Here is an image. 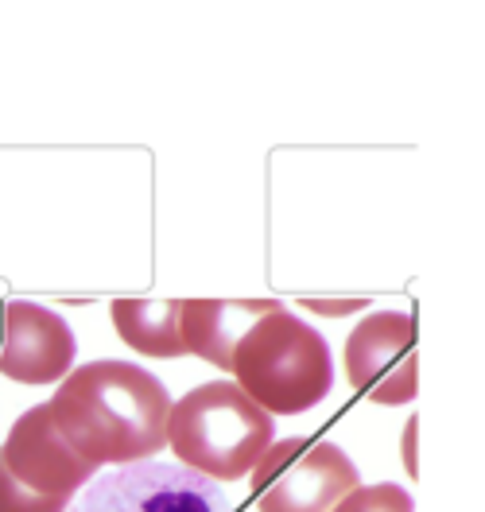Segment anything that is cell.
Returning a JSON list of instances; mask_svg holds the SVG:
<instances>
[{"label": "cell", "instance_id": "obj_1", "mask_svg": "<svg viewBox=\"0 0 485 512\" xmlns=\"http://www.w3.org/2000/svg\"><path fill=\"white\" fill-rule=\"evenodd\" d=\"M47 408L66 447L94 466L148 462L167 447V388L129 361H90L70 369Z\"/></svg>", "mask_w": 485, "mask_h": 512}, {"label": "cell", "instance_id": "obj_2", "mask_svg": "<svg viewBox=\"0 0 485 512\" xmlns=\"http://www.w3.org/2000/svg\"><path fill=\"white\" fill-rule=\"evenodd\" d=\"M229 373L260 412L299 416L330 396L334 357L315 326L276 307L245 330L229 357Z\"/></svg>", "mask_w": 485, "mask_h": 512}, {"label": "cell", "instance_id": "obj_3", "mask_svg": "<svg viewBox=\"0 0 485 512\" xmlns=\"http://www.w3.org/2000/svg\"><path fill=\"white\" fill-rule=\"evenodd\" d=\"M167 443L179 466L222 485L249 478L260 454L276 443V423L233 381H210L171 404Z\"/></svg>", "mask_w": 485, "mask_h": 512}, {"label": "cell", "instance_id": "obj_4", "mask_svg": "<svg viewBox=\"0 0 485 512\" xmlns=\"http://www.w3.org/2000/svg\"><path fill=\"white\" fill-rule=\"evenodd\" d=\"M260 512H330L361 485L357 466L323 439H280L249 470Z\"/></svg>", "mask_w": 485, "mask_h": 512}, {"label": "cell", "instance_id": "obj_5", "mask_svg": "<svg viewBox=\"0 0 485 512\" xmlns=\"http://www.w3.org/2000/svg\"><path fill=\"white\" fill-rule=\"evenodd\" d=\"M74 512H237V505L218 481L148 458L82 485Z\"/></svg>", "mask_w": 485, "mask_h": 512}, {"label": "cell", "instance_id": "obj_6", "mask_svg": "<svg viewBox=\"0 0 485 512\" xmlns=\"http://www.w3.org/2000/svg\"><path fill=\"white\" fill-rule=\"evenodd\" d=\"M346 377L373 404L400 408L420 392L416 322L404 311H373L346 338Z\"/></svg>", "mask_w": 485, "mask_h": 512}, {"label": "cell", "instance_id": "obj_7", "mask_svg": "<svg viewBox=\"0 0 485 512\" xmlns=\"http://www.w3.org/2000/svg\"><path fill=\"white\" fill-rule=\"evenodd\" d=\"M78 342L63 315L43 303H0V373L20 384L63 381Z\"/></svg>", "mask_w": 485, "mask_h": 512}, {"label": "cell", "instance_id": "obj_8", "mask_svg": "<svg viewBox=\"0 0 485 512\" xmlns=\"http://www.w3.org/2000/svg\"><path fill=\"white\" fill-rule=\"evenodd\" d=\"M0 462L20 485H28L35 493H59V497H74L97 474L94 462H86L63 443L47 404H35L32 412L16 419L8 443L0 447Z\"/></svg>", "mask_w": 485, "mask_h": 512}, {"label": "cell", "instance_id": "obj_9", "mask_svg": "<svg viewBox=\"0 0 485 512\" xmlns=\"http://www.w3.org/2000/svg\"><path fill=\"white\" fill-rule=\"evenodd\" d=\"M276 299H183L179 311V334L187 353H198L202 361L229 369V357L237 350V342L245 338V330L268 311H276Z\"/></svg>", "mask_w": 485, "mask_h": 512}, {"label": "cell", "instance_id": "obj_10", "mask_svg": "<svg viewBox=\"0 0 485 512\" xmlns=\"http://www.w3.org/2000/svg\"><path fill=\"white\" fill-rule=\"evenodd\" d=\"M179 311L183 303H160V299H117L109 307L121 342L144 357H183V334H179Z\"/></svg>", "mask_w": 485, "mask_h": 512}, {"label": "cell", "instance_id": "obj_11", "mask_svg": "<svg viewBox=\"0 0 485 512\" xmlns=\"http://www.w3.org/2000/svg\"><path fill=\"white\" fill-rule=\"evenodd\" d=\"M330 512H416L412 493L381 481V485H357L354 493H346Z\"/></svg>", "mask_w": 485, "mask_h": 512}, {"label": "cell", "instance_id": "obj_12", "mask_svg": "<svg viewBox=\"0 0 485 512\" xmlns=\"http://www.w3.org/2000/svg\"><path fill=\"white\" fill-rule=\"evenodd\" d=\"M70 497L59 493H35L28 485L8 474V466L0 462V512H66Z\"/></svg>", "mask_w": 485, "mask_h": 512}, {"label": "cell", "instance_id": "obj_13", "mask_svg": "<svg viewBox=\"0 0 485 512\" xmlns=\"http://www.w3.org/2000/svg\"><path fill=\"white\" fill-rule=\"evenodd\" d=\"M303 307L315 315H354L365 307V299H303Z\"/></svg>", "mask_w": 485, "mask_h": 512}, {"label": "cell", "instance_id": "obj_14", "mask_svg": "<svg viewBox=\"0 0 485 512\" xmlns=\"http://www.w3.org/2000/svg\"><path fill=\"white\" fill-rule=\"evenodd\" d=\"M416 431H420V419L412 416L404 423V470L416 478L420 474V458H416Z\"/></svg>", "mask_w": 485, "mask_h": 512}]
</instances>
